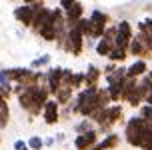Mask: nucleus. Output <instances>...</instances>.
Instances as JSON below:
<instances>
[{
    "label": "nucleus",
    "mask_w": 152,
    "mask_h": 150,
    "mask_svg": "<svg viewBox=\"0 0 152 150\" xmlns=\"http://www.w3.org/2000/svg\"><path fill=\"white\" fill-rule=\"evenodd\" d=\"M14 94L18 96V104L22 110L30 114V116H38V114L44 110L46 102L50 100V90L46 84H38V86H28V88H22V86H14Z\"/></svg>",
    "instance_id": "1"
},
{
    "label": "nucleus",
    "mask_w": 152,
    "mask_h": 150,
    "mask_svg": "<svg viewBox=\"0 0 152 150\" xmlns=\"http://www.w3.org/2000/svg\"><path fill=\"white\" fill-rule=\"evenodd\" d=\"M124 140L134 148L144 150L152 142V122L144 120L142 116L128 118L126 126H124Z\"/></svg>",
    "instance_id": "2"
},
{
    "label": "nucleus",
    "mask_w": 152,
    "mask_h": 150,
    "mask_svg": "<svg viewBox=\"0 0 152 150\" xmlns=\"http://www.w3.org/2000/svg\"><path fill=\"white\" fill-rule=\"evenodd\" d=\"M108 22H110V16L106 12H102L98 8H94L90 12V16L86 18V30H84V36L88 40H100L104 38V32L108 28Z\"/></svg>",
    "instance_id": "3"
},
{
    "label": "nucleus",
    "mask_w": 152,
    "mask_h": 150,
    "mask_svg": "<svg viewBox=\"0 0 152 150\" xmlns=\"http://www.w3.org/2000/svg\"><path fill=\"white\" fill-rule=\"evenodd\" d=\"M122 118H124L122 104H112V106H108L106 110L94 114V116H92V122L96 124L98 132H108V134H110V128H112L116 122H120Z\"/></svg>",
    "instance_id": "4"
},
{
    "label": "nucleus",
    "mask_w": 152,
    "mask_h": 150,
    "mask_svg": "<svg viewBox=\"0 0 152 150\" xmlns=\"http://www.w3.org/2000/svg\"><path fill=\"white\" fill-rule=\"evenodd\" d=\"M42 6H44V2H40V0H28V2H24V4H20V6H16L14 8L16 22H20V24H24V26L32 28L36 10H40Z\"/></svg>",
    "instance_id": "5"
},
{
    "label": "nucleus",
    "mask_w": 152,
    "mask_h": 150,
    "mask_svg": "<svg viewBox=\"0 0 152 150\" xmlns=\"http://www.w3.org/2000/svg\"><path fill=\"white\" fill-rule=\"evenodd\" d=\"M58 6H60L62 10H64V14H66V24H68V28H74L76 24L84 18L82 2H76V0H60Z\"/></svg>",
    "instance_id": "6"
},
{
    "label": "nucleus",
    "mask_w": 152,
    "mask_h": 150,
    "mask_svg": "<svg viewBox=\"0 0 152 150\" xmlns=\"http://www.w3.org/2000/svg\"><path fill=\"white\" fill-rule=\"evenodd\" d=\"M84 40H86V36H84L80 30L70 28L68 36H66V42H64V46H62V50L74 54V56H80L82 50H84Z\"/></svg>",
    "instance_id": "7"
},
{
    "label": "nucleus",
    "mask_w": 152,
    "mask_h": 150,
    "mask_svg": "<svg viewBox=\"0 0 152 150\" xmlns=\"http://www.w3.org/2000/svg\"><path fill=\"white\" fill-rule=\"evenodd\" d=\"M134 38V32H132V24L128 20H120L116 24V48H122V50H128L130 42Z\"/></svg>",
    "instance_id": "8"
},
{
    "label": "nucleus",
    "mask_w": 152,
    "mask_h": 150,
    "mask_svg": "<svg viewBox=\"0 0 152 150\" xmlns=\"http://www.w3.org/2000/svg\"><path fill=\"white\" fill-rule=\"evenodd\" d=\"M128 54H132L136 60H146L148 56H152V50L140 34H134V38H132V42L128 46Z\"/></svg>",
    "instance_id": "9"
},
{
    "label": "nucleus",
    "mask_w": 152,
    "mask_h": 150,
    "mask_svg": "<svg viewBox=\"0 0 152 150\" xmlns=\"http://www.w3.org/2000/svg\"><path fill=\"white\" fill-rule=\"evenodd\" d=\"M62 74H64V68H60V66H50L46 70V82L44 84L48 86V90H50L52 96L62 86Z\"/></svg>",
    "instance_id": "10"
},
{
    "label": "nucleus",
    "mask_w": 152,
    "mask_h": 150,
    "mask_svg": "<svg viewBox=\"0 0 152 150\" xmlns=\"http://www.w3.org/2000/svg\"><path fill=\"white\" fill-rule=\"evenodd\" d=\"M98 144V130H92V132H86V134H80L74 138V150H92Z\"/></svg>",
    "instance_id": "11"
},
{
    "label": "nucleus",
    "mask_w": 152,
    "mask_h": 150,
    "mask_svg": "<svg viewBox=\"0 0 152 150\" xmlns=\"http://www.w3.org/2000/svg\"><path fill=\"white\" fill-rule=\"evenodd\" d=\"M42 118H44V122L48 126H54V124L60 120V104H58L54 98H50V100L46 102L44 110H42Z\"/></svg>",
    "instance_id": "12"
},
{
    "label": "nucleus",
    "mask_w": 152,
    "mask_h": 150,
    "mask_svg": "<svg viewBox=\"0 0 152 150\" xmlns=\"http://www.w3.org/2000/svg\"><path fill=\"white\" fill-rule=\"evenodd\" d=\"M148 70H150V68L146 64V60H134L128 66V70H126V76L132 78V80H140V78H144V76L148 74Z\"/></svg>",
    "instance_id": "13"
},
{
    "label": "nucleus",
    "mask_w": 152,
    "mask_h": 150,
    "mask_svg": "<svg viewBox=\"0 0 152 150\" xmlns=\"http://www.w3.org/2000/svg\"><path fill=\"white\" fill-rule=\"evenodd\" d=\"M116 146H120V136L116 134V132H110V134H106L104 138H100L98 144L92 150H114Z\"/></svg>",
    "instance_id": "14"
},
{
    "label": "nucleus",
    "mask_w": 152,
    "mask_h": 150,
    "mask_svg": "<svg viewBox=\"0 0 152 150\" xmlns=\"http://www.w3.org/2000/svg\"><path fill=\"white\" fill-rule=\"evenodd\" d=\"M126 70H128V66H118L116 70H112L110 74L104 76V80H106V86H112V84H122L126 82Z\"/></svg>",
    "instance_id": "15"
},
{
    "label": "nucleus",
    "mask_w": 152,
    "mask_h": 150,
    "mask_svg": "<svg viewBox=\"0 0 152 150\" xmlns=\"http://www.w3.org/2000/svg\"><path fill=\"white\" fill-rule=\"evenodd\" d=\"M136 28H138V34L144 38L146 44L150 46V50H152V18H142L136 24Z\"/></svg>",
    "instance_id": "16"
},
{
    "label": "nucleus",
    "mask_w": 152,
    "mask_h": 150,
    "mask_svg": "<svg viewBox=\"0 0 152 150\" xmlns=\"http://www.w3.org/2000/svg\"><path fill=\"white\" fill-rule=\"evenodd\" d=\"M86 86H100V78H102V74H104V70H100L96 64H88V68H86Z\"/></svg>",
    "instance_id": "17"
},
{
    "label": "nucleus",
    "mask_w": 152,
    "mask_h": 150,
    "mask_svg": "<svg viewBox=\"0 0 152 150\" xmlns=\"http://www.w3.org/2000/svg\"><path fill=\"white\" fill-rule=\"evenodd\" d=\"M74 88H70V86H60V90L54 94V100L58 102L60 106H68L72 100H74Z\"/></svg>",
    "instance_id": "18"
},
{
    "label": "nucleus",
    "mask_w": 152,
    "mask_h": 150,
    "mask_svg": "<svg viewBox=\"0 0 152 150\" xmlns=\"http://www.w3.org/2000/svg\"><path fill=\"white\" fill-rule=\"evenodd\" d=\"M114 48H116V44H114V40H110V38H100L98 40V44H96V54L98 56H110V52H112Z\"/></svg>",
    "instance_id": "19"
},
{
    "label": "nucleus",
    "mask_w": 152,
    "mask_h": 150,
    "mask_svg": "<svg viewBox=\"0 0 152 150\" xmlns=\"http://www.w3.org/2000/svg\"><path fill=\"white\" fill-rule=\"evenodd\" d=\"M92 130H98V128H96V124H94L90 118H82L80 122H78V124H74V132H76V136L86 134V132H92Z\"/></svg>",
    "instance_id": "20"
},
{
    "label": "nucleus",
    "mask_w": 152,
    "mask_h": 150,
    "mask_svg": "<svg viewBox=\"0 0 152 150\" xmlns=\"http://www.w3.org/2000/svg\"><path fill=\"white\" fill-rule=\"evenodd\" d=\"M50 62H52V56H50V54H42V56H38V58L32 60L28 68H30V70H34V72H40V70H42L44 66H48Z\"/></svg>",
    "instance_id": "21"
},
{
    "label": "nucleus",
    "mask_w": 152,
    "mask_h": 150,
    "mask_svg": "<svg viewBox=\"0 0 152 150\" xmlns=\"http://www.w3.org/2000/svg\"><path fill=\"white\" fill-rule=\"evenodd\" d=\"M126 56H128V50L114 48L112 52H110V56H108V60H110L112 64H120V62H124V60H126Z\"/></svg>",
    "instance_id": "22"
},
{
    "label": "nucleus",
    "mask_w": 152,
    "mask_h": 150,
    "mask_svg": "<svg viewBox=\"0 0 152 150\" xmlns=\"http://www.w3.org/2000/svg\"><path fill=\"white\" fill-rule=\"evenodd\" d=\"M28 148H30V150H42V148H44V138H40V136H32L30 140H28Z\"/></svg>",
    "instance_id": "23"
},
{
    "label": "nucleus",
    "mask_w": 152,
    "mask_h": 150,
    "mask_svg": "<svg viewBox=\"0 0 152 150\" xmlns=\"http://www.w3.org/2000/svg\"><path fill=\"white\" fill-rule=\"evenodd\" d=\"M138 116H142L144 120L152 122V106L150 104H142V106H140V114H138Z\"/></svg>",
    "instance_id": "24"
},
{
    "label": "nucleus",
    "mask_w": 152,
    "mask_h": 150,
    "mask_svg": "<svg viewBox=\"0 0 152 150\" xmlns=\"http://www.w3.org/2000/svg\"><path fill=\"white\" fill-rule=\"evenodd\" d=\"M8 120H10V110H0V130L8 126Z\"/></svg>",
    "instance_id": "25"
},
{
    "label": "nucleus",
    "mask_w": 152,
    "mask_h": 150,
    "mask_svg": "<svg viewBox=\"0 0 152 150\" xmlns=\"http://www.w3.org/2000/svg\"><path fill=\"white\" fill-rule=\"evenodd\" d=\"M14 150H30V148H28V142H24V140H16V142H14Z\"/></svg>",
    "instance_id": "26"
},
{
    "label": "nucleus",
    "mask_w": 152,
    "mask_h": 150,
    "mask_svg": "<svg viewBox=\"0 0 152 150\" xmlns=\"http://www.w3.org/2000/svg\"><path fill=\"white\" fill-rule=\"evenodd\" d=\"M0 110H10L8 108V100L2 96V92H0Z\"/></svg>",
    "instance_id": "27"
},
{
    "label": "nucleus",
    "mask_w": 152,
    "mask_h": 150,
    "mask_svg": "<svg viewBox=\"0 0 152 150\" xmlns=\"http://www.w3.org/2000/svg\"><path fill=\"white\" fill-rule=\"evenodd\" d=\"M54 142H56V140H54V136H48V138H44V146H52Z\"/></svg>",
    "instance_id": "28"
},
{
    "label": "nucleus",
    "mask_w": 152,
    "mask_h": 150,
    "mask_svg": "<svg viewBox=\"0 0 152 150\" xmlns=\"http://www.w3.org/2000/svg\"><path fill=\"white\" fill-rule=\"evenodd\" d=\"M146 78H148V82H150V88H152V68L148 70V74H146Z\"/></svg>",
    "instance_id": "29"
},
{
    "label": "nucleus",
    "mask_w": 152,
    "mask_h": 150,
    "mask_svg": "<svg viewBox=\"0 0 152 150\" xmlns=\"http://www.w3.org/2000/svg\"><path fill=\"white\" fill-rule=\"evenodd\" d=\"M64 138H66V136H64V134H56V138H54V140H56V142H62Z\"/></svg>",
    "instance_id": "30"
},
{
    "label": "nucleus",
    "mask_w": 152,
    "mask_h": 150,
    "mask_svg": "<svg viewBox=\"0 0 152 150\" xmlns=\"http://www.w3.org/2000/svg\"><path fill=\"white\" fill-rule=\"evenodd\" d=\"M144 150H152V142H150V144H148V146H146V148H144Z\"/></svg>",
    "instance_id": "31"
},
{
    "label": "nucleus",
    "mask_w": 152,
    "mask_h": 150,
    "mask_svg": "<svg viewBox=\"0 0 152 150\" xmlns=\"http://www.w3.org/2000/svg\"><path fill=\"white\" fill-rule=\"evenodd\" d=\"M72 150H74V148H72Z\"/></svg>",
    "instance_id": "32"
}]
</instances>
